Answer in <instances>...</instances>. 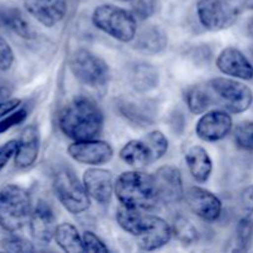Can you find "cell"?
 I'll list each match as a JSON object with an SVG mask.
<instances>
[{"mask_svg":"<svg viewBox=\"0 0 253 253\" xmlns=\"http://www.w3.org/2000/svg\"><path fill=\"white\" fill-rule=\"evenodd\" d=\"M116 221L121 229L136 240L143 251H155L166 246L173 236L172 226L156 215L142 214L141 210L121 207L116 211Z\"/></svg>","mask_w":253,"mask_h":253,"instance_id":"obj_1","label":"cell"},{"mask_svg":"<svg viewBox=\"0 0 253 253\" xmlns=\"http://www.w3.org/2000/svg\"><path fill=\"white\" fill-rule=\"evenodd\" d=\"M103 126V111L95 101L86 96L72 99L59 115V128L73 141L95 138Z\"/></svg>","mask_w":253,"mask_h":253,"instance_id":"obj_2","label":"cell"},{"mask_svg":"<svg viewBox=\"0 0 253 253\" xmlns=\"http://www.w3.org/2000/svg\"><path fill=\"white\" fill-rule=\"evenodd\" d=\"M115 195L123 207L141 211L153 209L160 203L153 175L137 169L119 175L115 183Z\"/></svg>","mask_w":253,"mask_h":253,"instance_id":"obj_3","label":"cell"},{"mask_svg":"<svg viewBox=\"0 0 253 253\" xmlns=\"http://www.w3.org/2000/svg\"><path fill=\"white\" fill-rule=\"evenodd\" d=\"M32 212L31 197L24 188L15 184L5 185L0 190V227L7 232L21 230Z\"/></svg>","mask_w":253,"mask_h":253,"instance_id":"obj_4","label":"cell"},{"mask_svg":"<svg viewBox=\"0 0 253 253\" xmlns=\"http://www.w3.org/2000/svg\"><path fill=\"white\" fill-rule=\"evenodd\" d=\"M91 21L96 29L124 43L133 41L137 34L135 15L113 4L96 6L91 15Z\"/></svg>","mask_w":253,"mask_h":253,"instance_id":"obj_5","label":"cell"},{"mask_svg":"<svg viewBox=\"0 0 253 253\" xmlns=\"http://www.w3.org/2000/svg\"><path fill=\"white\" fill-rule=\"evenodd\" d=\"M53 190L62 207L73 215L82 214L90 208V197L74 172L62 168L54 174Z\"/></svg>","mask_w":253,"mask_h":253,"instance_id":"obj_6","label":"cell"},{"mask_svg":"<svg viewBox=\"0 0 253 253\" xmlns=\"http://www.w3.org/2000/svg\"><path fill=\"white\" fill-rule=\"evenodd\" d=\"M167 152L166 142L160 133L151 131L140 140L126 142L120 150V158L133 168H142L161 160Z\"/></svg>","mask_w":253,"mask_h":253,"instance_id":"obj_7","label":"cell"},{"mask_svg":"<svg viewBox=\"0 0 253 253\" xmlns=\"http://www.w3.org/2000/svg\"><path fill=\"white\" fill-rule=\"evenodd\" d=\"M69 68L81 83L93 88L105 85L110 78L108 63L85 48H79L73 52L69 59Z\"/></svg>","mask_w":253,"mask_h":253,"instance_id":"obj_8","label":"cell"},{"mask_svg":"<svg viewBox=\"0 0 253 253\" xmlns=\"http://www.w3.org/2000/svg\"><path fill=\"white\" fill-rule=\"evenodd\" d=\"M197 14L200 24L209 31H222L231 27L241 14L235 0H199Z\"/></svg>","mask_w":253,"mask_h":253,"instance_id":"obj_9","label":"cell"},{"mask_svg":"<svg viewBox=\"0 0 253 253\" xmlns=\"http://www.w3.org/2000/svg\"><path fill=\"white\" fill-rule=\"evenodd\" d=\"M209 86L232 114L249 110L253 104V91L250 86L236 79L217 77L209 82Z\"/></svg>","mask_w":253,"mask_h":253,"instance_id":"obj_10","label":"cell"},{"mask_svg":"<svg viewBox=\"0 0 253 253\" xmlns=\"http://www.w3.org/2000/svg\"><path fill=\"white\" fill-rule=\"evenodd\" d=\"M67 153L72 160L82 165L100 166L113 160L114 148L106 141L90 138V140L74 141L68 146Z\"/></svg>","mask_w":253,"mask_h":253,"instance_id":"obj_11","label":"cell"},{"mask_svg":"<svg viewBox=\"0 0 253 253\" xmlns=\"http://www.w3.org/2000/svg\"><path fill=\"white\" fill-rule=\"evenodd\" d=\"M30 231L32 240L39 246H48L54 240L57 230L56 216L51 205L44 200H39L30 216Z\"/></svg>","mask_w":253,"mask_h":253,"instance_id":"obj_12","label":"cell"},{"mask_svg":"<svg viewBox=\"0 0 253 253\" xmlns=\"http://www.w3.org/2000/svg\"><path fill=\"white\" fill-rule=\"evenodd\" d=\"M184 199L193 214L208 222L216 221L222 211V203L214 193L202 187H190Z\"/></svg>","mask_w":253,"mask_h":253,"instance_id":"obj_13","label":"cell"},{"mask_svg":"<svg viewBox=\"0 0 253 253\" xmlns=\"http://www.w3.org/2000/svg\"><path fill=\"white\" fill-rule=\"evenodd\" d=\"M115 109L121 118L140 127L152 126L156 121V109L147 99L120 96L115 99Z\"/></svg>","mask_w":253,"mask_h":253,"instance_id":"obj_14","label":"cell"},{"mask_svg":"<svg viewBox=\"0 0 253 253\" xmlns=\"http://www.w3.org/2000/svg\"><path fill=\"white\" fill-rule=\"evenodd\" d=\"M232 125V118L227 111L212 110L198 120L195 132L200 140L216 142L224 140L231 132Z\"/></svg>","mask_w":253,"mask_h":253,"instance_id":"obj_15","label":"cell"},{"mask_svg":"<svg viewBox=\"0 0 253 253\" xmlns=\"http://www.w3.org/2000/svg\"><path fill=\"white\" fill-rule=\"evenodd\" d=\"M160 202L167 205L177 204L184 198V188L180 170L174 166H162L153 174Z\"/></svg>","mask_w":253,"mask_h":253,"instance_id":"obj_16","label":"cell"},{"mask_svg":"<svg viewBox=\"0 0 253 253\" xmlns=\"http://www.w3.org/2000/svg\"><path fill=\"white\" fill-rule=\"evenodd\" d=\"M25 10L44 27H53L68 11L67 0H24Z\"/></svg>","mask_w":253,"mask_h":253,"instance_id":"obj_17","label":"cell"},{"mask_svg":"<svg viewBox=\"0 0 253 253\" xmlns=\"http://www.w3.org/2000/svg\"><path fill=\"white\" fill-rule=\"evenodd\" d=\"M216 67L221 73L241 81H252L253 64L236 47H226L219 53Z\"/></svg>","mask_w":253,"mask_h":253,"instance_id":"obj_18","label":"cell"},{"mask_svg":"<svg viewBox=\"0 0 253 253\" xmlns=\"http://www.w3.org/2000/svg\"><path fill=\"white\" fill-rule=\"evenodd\" d=\"M83 184L89 197L99 204H108L115 194L113 174L103 168H89L83 174Z\"/></svg>","mask_w":253,"mask_h":253,"instance_id":"obj_19","label":"cell"},{"mask_svg":"<svg viewBox=\"0 0 253 253\" xmlns=\"http://www.w3.org/2000/svg\"><path fill=\"white\" fill-rule=\"evenodd\" d=\"M40 152V132L37 126L30 125L22 130L17 140L15 153V166L20 169H26L35 165Z\"/></svg>","mask_w":253,"mask_h":253,"instance_id":"obj_20","label":"cell"},{"mask_svg":"<svg viewBox=\"0 0 253 253\" xmlns=\"http://www.w3.org/2000/svg\"><path fill=\"white\" fill-rule=\"evenodd\" d=\"M168 37L162 27L157 25L143 26L136 34L135 46L138 51L147 54H158L167 48Z\"/></svg>","mask_w":253,"mask_h":253,"instance_id":"obj_21","label":"cell"},{"mask_svg":"<svg viewBox=\"0 0 253 253\" xmlns=\"http://www.w3.org/2000/svg\"><path fill=\"white\" fill-rule=\"evenodd\" d=\"M188 169L195 182L207 183L212 172V161L208 151L199 145H195L188 150L185 155Z\"/></svg>","mask_w":253,"mask_h":253,"instance_id":"obj_22","label":"cell"},{"mask_svg":"<svg viewBox=\"0 0 253 253\" xmlns=\"http://www.w3.org/2000/svg\"><path fill=\"white\" fill-rule=\"evenodd\" d=\"M128 79L138 93H148L158 86L160 83V74L155 66L146 62H138L130 68Z\"/></svg>","mask_w":253,"mask_h":253,"instance_id":"obj_23","label":"cell"},{"mask_svg":"<svg viewBox=\"0 0 253 253\" xmlns=\"http://www.w3.org/2000/svg\"><path fill=\"white\" fill-rule=\"evenodd\" d=\"M56 244L67 253H83L84 246L82 236L74 225L69 222H63L57 226L54 235Z\"/></svg>","mask_w":253,"mask_h":253,"instance_id":"obj_24","label":"cell"},{"mask_svg":"<svg viewBox=\"0 0 253 253\" xmlns=\"http://www.w3.org/2000/svg\"><path fill=\"white\" fill-rule=\"evenodd\" d=\"M0 21L11 30L12 32L25 40H34L36 32L32 29L30 22L24 17V15L17 9H5L0 11Z\"/></svg>","mask_w":253,"mask_h":253,"instance_id":"obj_25","label":"cell"},{"mask_svg":"<svg viewBox=\"0 0 253 253\" xmlns=\"http://www.w3.org/2000/svg\"><path fill=\"white\" fill-rule=\"evenodd\" d=\"M185 101L189 111L194 115L205 113L211 105V96L207 89L200 85H193L185 94Z\"/></svg>","mask_w":253,"mask_h":253,"instance_id":"obj_26","label":"cell"},{"mask_svg":"<svg viewBox=\"0 0 253 253\" xmlns=\"http://www.w3.org/2000/svg\"><path fill=\"white\" fill-rule=\"evenodd\" d=\"M172 230L175 239L183 245L195 244L198 241V237H199V232H198L197 227L187 217L179 216L178 219H175Z\"/></svg>","mask_w":253,"mask_h":253,"instance_id":"obj_27","label":"cell"},{"mask_svg":"<svg viewBox=\"0 0 253 253\" xmlns=\"http://www.w3.org/2000/svg\"><path fill=\"white\" fill-rule=\"evenodd\" d=\"M253 237V219L252 216L244 215L239 221L236 227V236H235V242H236V251H249L250 246L252 244Z\"/></svg>","mask_w":253,"mask_h":253,"instance_id":"obj_28","label":"cell"},{"mask_svg":"<svg viewBox=\"0 0 253 253\" xmlns=\"http://www.w3.org/2000/svg\"><path fill=\"white\" fill-rule=\"evenodd\" d=\"M235 142L241 150L253 151V123L244 121L236 126L234 131Z\"/></svg>","mask_w":253,"mask_h":253,"instance_id":"obj_29","label":"cell"},{"mask_svg":"<svg viewBox=\"0 0 253 253\" xmlns=\"http://www.w3.org/2000/svg\"><path fill=\"white\" fill-rule=\"evenodd\" d=\"M1 247L9 252H34L35 247L27 240L17 236L6 237L1 241Z\"/></svg>","mask_w":253,"mask_h":253,"instance_id":"obj_30","label":"cell"},{"mask_svg":"<svg viewBox=\"0 0 253 253\" xmlns=\"http://www.w3.org/2000/svg\"><path fill=\"white\" fill-rule=\"evenodd\" d=\"M84 251L91 253H109V249L94 232L84 231L82 235Z\"/></svg>","mask_w":253,"mask_h":253,"instance_id":"obj_31","label":"cell"},{"mask_svg":"<svg viewBox=\"0 0 253 253\" xmlns=\"http://www.w3.org/2000/svg\"><path fill=\"white\" fill-rule=\"evenodd\" d=\"M132 12L136 17L146 20L152 16L157 7V0H131Z\"/></svg>","mask_w":253,"mask_h":253,"instance_id":"obj_32","label":"cell"},{"mask_svg":"<svg viewBox=\"0 0 253 253\" xmlns=\"http://www.w3.org/2000/svg\"><path fill=\"white\" fill-rule=\"evenodd\" d=\"M27 115H29V111L26 108L17 109V110L10 113V115L5 116L1 121H0V133L6 132L7 130H10L14 126L20 125V124L24 123L26 120Z\"/></svg>","mask_w":253,"mask_h":253,"instance_id":"obj_33","label":"cell"},{"mask_svg":"<svg viewBox=\"0 0 253 253\" xmlns=\"http://www.w3.org/2000/svg\"><path fill=\"white\" fill-rule=\"evenodd\" d=\"M12 63H14V52L6 40L0 37V71H9Z\"/></svg>","mask_w":253,"mask_h":253,"instance_id":"obj_34","label":"cell"},{"mask_svg":"<svg viewBox=\"0 0 253 253\" xmlns=\"http://www.w3.org/2000/svg\"><path fill=\"white\" fill-rule=\"evenodd\" d=\"M17 148V141L16 140H10L5 142L4 145L0 146V172L6 167L7 162L14 157L16 153Z\"/></svg>","mask_w":253,"mask_h":253,"instance_id":"obj_35","label":"cell"},{"mask_svg":"<svg viewBox=\"0 0 253 253\" xmlns=\"http://www.w3.org/2000/svg\"><path fill=\"white\" fill-rule=\"evenodd\" d=\"M240 204H241V210L244 215L247 216H252L253 215V184L249 185L245 188L244 192L241 194V199H240Z\"/></svg>","mask_w":253,"mask_h":253,"instance_id":"obj_36","label":"cell"},{"mask_svg":"<svg viewBox=\"0 0 253 253\" xmlns=\"http://www.w3.org/2000/svg\"><path fill=\"white\" fill-rule=\"evenodd\" d=\"M20 104H21V100L17 98H10L6 99V100H0V119L5 118V116L9 115L10 113L16 110L20 106Z\"/></svg>","mask_w":253,"mask_h":253,"instance_id":"obj_37","label":"cell"},{"mask_svg":"<svg viewBox=\"0 0 253 253\" xmlns=\"http://www.w3.org/2000/svg\"><path fill=\"white\" fill-rule=\"evenodd\" d=\"M12 93H14V85L7 79L0 77V100L10 99Z\"/></svg>","mask_w":253,"mask_h":253,"instance_id":"obj_38","label":"cell"},{"mask_svg":"<svg viewBox=\"0 0 253 253\" xmlns=\"http://www.w3.org/2000/svg\"><path fill=\"white\" fill-rule=\"evenodd\" d=\"M247 32L253 37V17H251L247 22Z\"/></svg>","mask_w":253,"mask_h":253,"instance_id":"obj_39","label":"cell"},{"mask_svg":"<svg viewBox=\"0 0 253 253\" xmlns=\"http://www.w3.org/2000/svg\"><path fill=\"white\" fill-rule=\"evenodd\" d=\"M245 6L246 9L253 10V0H245Z\"/></svg>","mask_w":253,"mask_h":253,"instance_id":"obj_40","label":"cell"},{"mask_svg":"<svg viewBox=\"0 0 253 253\" xmlns=\"http://www.w3.org/2000/svg\"><path fill=\"white\" fill-rule=\"evenodd\" d=\"M119 1H131V0H119Z\"/></svg>","mask_w":253,"mask_h":253,"instance_id":"obj_41","label":"cell"}]
</instances>
